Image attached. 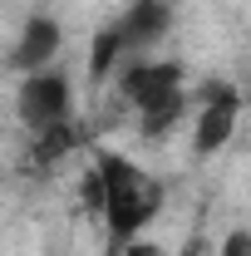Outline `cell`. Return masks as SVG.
Here are the masks:
<instances>
[{
	"label": "cell",
	"instance_id": "1",
	"mask_svg": "<svg viewBox=\"0 0 251 256\" xmlns=\"http://www.w3.org/2000/svg\"><path fill=\"white\" fill-rule=\"evenodd\" d=\"M98 188H104V217H108V232L114 236H133L153 222L158 202H162V188L143 168H133L128 158H98Z\"/></svg>",
	"mask_w": 251,
	"mask_h": 256
},
{
	"label": "cell",
	"instance_id": "2",
	"mask_svg": "<svg viewBox=\"0 0 251 256\" xmlns=\"http://www.w3.org/2000/svg\"><path fill=\"white\" fill-rule=\"evenodd\" d=\"M64 114H69V84H64V79L40 74V79H30V84L20 89V118L30 124V133L64 124Z\"/></svg>",
	"mask_w": 251,
	"mask_h": 256
},
{
	"label": "cell",
	"instance_id": "3",
	"mask_svg": "<svg viewBox=\"0 0 251 256\" xmlns=\"http://www.w3.org/2000/svg\"><path fill=\"white\" fill-rule=\"evenodd\" d=\"M124 94L133 98L138 108H153L158 98L182 94V69H178V64H138V69H128Z\"/></svg>",
	"mask_w": 251,
	"mask_h": 256
},
{
	"label": "cell",
	"instance_id": "4",
	"mask_svg": "<svg viewBox=\"0 0 251 256\" xmlns=\"http://www.w3.org/2000/svg\"><path fill=\"white\" fill-rule=\"evenodd\" d=\"M232 128H236V94L232 89H212L202 118H197V153H217L232 138Z\"/></svg>",
	"mask_w": 251,
	"mask_h": 256
},
{
	"label": "cell",
	"instance_id": "5",
	"mask_svg": "<svg viewBox=\"0 0 251 256\" xmlns=\"http://www.w3.org/2000/svg\"><path fill=\"white\" fill-rule=\"evenodd\" d=\"M162 30H168V5H162V0H138V5L128 10V20L118 25L124 44H133V50L153 44V40H158Z\"/></svg>",
	"mask_w": 251,
	"mask_h": 256
},
{
	"label": "cell",
	"instance_id": "6",
	"mask_svg": "<svg viewBox=\"0 0 251 256\" xmlns=\"http://www.w3.org/2000/svg\"><path fill=\"white\" fill-rule=\"evenodd\" d=\"M54 50H60V25H54V20H30V30H25V40H20V54H15V64L34 69V64L50 60Z\"/></svg>",
	"mask_w": 251,
	"mask_h": 256
},
{
	"label": "cell",
	"instance_id": "7",
	"mask_svg": "<svg viewBox=\"0 0 251 256\" xmlns=\"http://www.w3.org/2000/svg\"><path fill=\"white\" fill-rule=\"evenodd\" d=\"M69 143H74V128H69V124L40 128V143H34V158H40V162H54L60 153H69Z\"/></svg>",
	"mask_w": 251,
	"mask_h": 256
},
{
	"label": "cell",
	"instance_id": "8",
	"mask_svg": "<svg viewBox=\"0 0 251 256\" xmlns=\"http://www.w3.org/2000/svg\"><path fill=\"white\" fill-rule=\"evenodd\" d=\"M118 54H124V34H118V25H114V30H104V34L94 40V60H89V74H94V79H104V69L118 60Z\"/></svg>",
	"mask_w": 251,
	"mask_h": 256
},
{
	"label": "cell",
	"instance_id": "9",
	"mask_svg": "<svg viewBox=\"0 0 251 256\" xmlns=\"http://www.w3.org/2000/svg\"><path fill=\"white\" fill-rule=\"evenodd\" d=\"M178 114H182V94H168V98H158L153 108H143V128L148 133H162Z\"/></svg>",
	"mask_w": 251,
	"mask_h": 256
},
{
	"label": "cell",
	"instance_id": "10",
	"mask_svg": "<svg viewBox=\"0 0 251 256\" xmlns=\"http://www.w3.org/2000/svg\"><path fill=\"white\" fill-rule=\"evenodd\" d=\"M222 256H251V236H232V242L222 246Z\"/></svg>",
	"mask_w": 251,
	"mask_h": 256
}]
</instances>
